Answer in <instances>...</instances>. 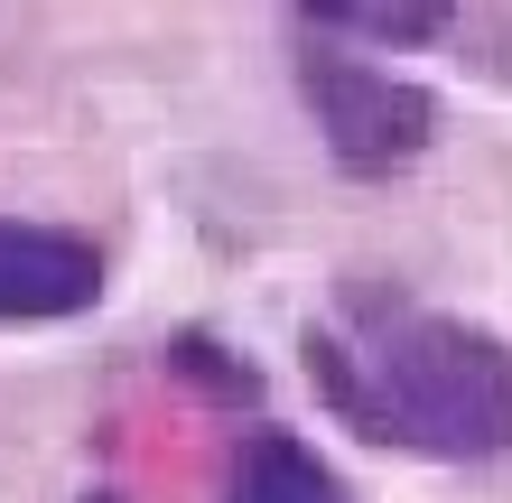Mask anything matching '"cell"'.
I'll return each instance as SVG.
<instances>
[{"instance_id":"cell-1","label":"cell","mask_w":512,"mask_h":503,"mask_svg":"<svg viewBox=\"0 0 512 503\" xmlns=\"http://www.w3.org/2000/svg\"><path fill=\"white\" fill-rule=\"evenodd\" d=\"M308 382L354 438L447 466H494L512 457V345L475 317L401 308L382 327H308Z\"/></svg>"},{"instance_id":"cell-2","label":"cell","mask_w":512,"mask_h":503,"mask_svg":"<svg viewBox=\"0 0 512 503\" xmlns=\"http://www.w3.org/2000/svg\"><path fill=\"white\" fill-rule=\"evenodd\" d=\"M298 103H308L326 159L345 177H401L410 159H429V140H438V94L419 75L373 66V56L308 47L298 56Z\"/></svg>"},{"instance_id":"cell-3","label":"cell","mask_w":512,"mask_h":503,"mask_svg":"<svg viewBox=\"0 0 512 503\" xmlns=\"http://www.w3.org/2000/svg\"><path fill=\"white\" fill-rule=\"evenodd\" d=\"M103 308V252L66 224L0 215V327H66Z\"/></svg>"},{"instance_id":"cell-4","label":"cell","mask_w":512,"mask_h":503,"mask_svg":"<svg viewBox=\"0 0 512 503\" xmlns=\"http://www.w3.org/2000/svg\"><path fill=\"white\" fill-rule=\"evenodd\" d=\"M224 503H364L298 429H252L224 466Z\"/></svg>"},{"instance_id":"cell-5","label":"cell","mask_w":512,"mask_h":503,"mask_svg":"<svg viewBox=\"0 0 512 503\" xmlns=\"http://www.w3.org/2000/svg\"><path fill=\"white\" fill-rule=\"evenodd\" d=\"M159 364H168V382H187V392L215 401V410H252V401H261V373H252L224 336H205V327H177Z\"/></svg>"},{"instance_id":"cell-6","label":"cell","mask_w":512,"mask_h":503,"mask_svg":"<svg viewBox=\"0 0 512 503\" xmlns=\"http://www.w3.org/2000/svg\"><path fill=\"white\" fill-rule=\"evenodd\" d=\"M457 28V0H364V38L382 47H438Z\"/></svg>"},{"instance_id":"cell-7","label":"cell","mask_w":512,"mask_h":503,"mask_svg":"<svg viewBox=\"0 0 512 503\" xmlns=\"http://www.w3.org/2000/svg\"><path fill=\"white\" fill-rule=\"evenodd\" d=\"M298 19H317V28H364V0H298Z\"/></svg>"}]
</instances>
